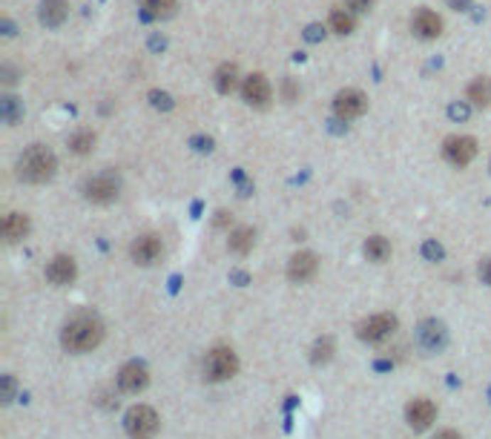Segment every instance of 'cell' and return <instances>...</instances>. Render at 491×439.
<instances>
[{"mask_svg":"<svg viewBox=\"0 0 491 439\" xmlns=\"http://www.w3.org/2000/svg\"><path fill=\"white\" fill-rule=\"evenodd\" d=\"M104 342V322L95 313H78L60 330V345L69 353H87Z\"/></svg>","mask_w":491,"mask_h":439,"instance_id":"6da1fadb","label":"cell"},{"mask_svg":"<svg viewBox=\"0 0 491 439\" xmlns=\"http://www.w3.org/2000/svg\"><path fill=\"white\" fill-rule=\"evenodd\" d=\"M55 170H58V158L43 143H32L18 158V178L26 184H43L55 175Z\"/></svg>","mask_w":491,"mask_h":439,"instance_id":"7a4b0ae2","label":"cell"},{"mask_svg":"<svg viewBox=\"0 0 491 439\" xmlns=\"http://www.w3.org/2000/svg\"><path fill=\"white\" fill-rule=\"evenodd\" d=\"M239 374V356L233 347H213L204 359V379L227 382Z\"/></svg>","mask_w":491,"mask_h":439,"instance_id":"3957f363","label":"cell"},{"mask_svg":"<svg viewBox=\"0 0 491 439\" xmlns=\"http://www.w3.org/2000/svg\"><path fill=\"white\" fill-rule=\"evenodd\" d=\"M158 425H161V419L150 405H135L124 416V428L132 439H153L158 433Z\"/></svg>","mask_w":491,"mask_h":439,"instance_id":"277c9868","label":"cell"},{"mask_svg":"<svg viewBox=\"0 0 491 439\" xmlns=\"http://www.w3.org/2000/svg\"><path fill=\"white\" fill-rule=\"evenodd\" d=\"M118 193H121V178L115 173H98L84 184V195L92 204H109L118 198Z\"/></svg>","mask_w":491,"mask_h":439,"instance_id":"5b68a950","label":"cell"},{"mask_svg":"<svg viewBox=\"0 0 491 439\" xmlns=\"http://www.w3.org/2000/svg\"><path fill=\"white\" fill-rule=\"evenodd\" d=\"M443 156L454 167H468L474 161V156H477V141L471 135H451L443 143Z\"/></svg>","mask_w":491,"mask_h":439,"instance_id":"8992f818","label":"cell"},{"mask_svg":"<svg viewBox=\"0 0 491 439\" xmlns=\"http://www.w3.org/2000/svg\"><path fill=\"white\" fill-rule=\"evenodd\" d=\"M164 253V242L156 236V233H144V236H138L132 244H129V256L135 264H141V267H150L161 259Z\"/></svg>","mask_w":491,"mask_h":439,"instance_id":"52a82bcc","label":"cell"},{"mask_svg":"<svg viewBox=\"0 0 491 439\" xmlns=\"http://www.w3.org/2000/svg\"><path fill=\"white\" fill-rule=\"evenodd\" d=\"M365 109H368V98H365L360 90H342V92H336V98H333V112H336V118H342V121H354V118H360Z\"/></svg>","mask_w":491,"mask_h":439,"instance_id":"ba28073f","label":"cell"},{"mask_svg":"<svg viewBox=\"0 0 491 439\" xmlns=\"http://www.w3.org/2000/svg\"><path fill=\"white\" fill-rule=\"evenodd\" d=\"M394 330H396V316H391V313H377V316L365 319V322L360 325L357 333H360L362 342H382V339H388Z\"/></svg>","mask_w":491,"mask_h":439,"instance_id":"9c48e42d","label":"cell"},{"mask_svg":"<svg viewBox=\"0 0 491 439\" xmlns=\"http://www.w3.org/2000/svg\"><path fill=\"white\" fill-rule=\"evenodd\" d=\"M150 385V371L141 362H129L118 371V388L124 394H141Z\"/></svg>","mask_w":491,"mask_h":439,"instance_id":"30bf717a","label":"cell"},{"mask_svg":"<svg viewBox=\"0 0 491 439\" xmlns=\"http://www.w3.org/2000/svg\"><path fill=\"white\" fill-rule=\"evenodd\" d=\"M273 90H270V81L261 75V72H253L242 81V98L250 104V107H267Z\"/></svg>","mask_w":491,"mask_h":439,"instance_id":"8fae6325","label":"cell"},{"mask_svg":"<svg viewBox=\"0 0 491 439\" xmlns=\"http://www.w3.org/2000/svg\"><path fill=\"white\" fill-rule=\"evenodd\" d=\"M411 29H414L416 38L434 40V38L443 35V18H440L437 12H431V9L423 6V9H416V12H414V18H411Z\"/></svg>","mask_w":491,"mask_h":439,"instance_id":"7c38bea8","label":"cell"},{"mask_svg":"<svg viewBox=\"0 0 491 439\" xmlns=\"http://www.w3.org/2000/svg\"><path fill=\"white\" fill-rule=\"evenodd\" d=\"M405 419H408V425L414 428V430H426L434 419H437V405L431 402V399H414V402H408V408H405Z\"/></svg>","mask_w":491,"mask_h":439,"instance_id":"4fadbf2b","label":"cell"},{"mask_svg":"<svg viewBox=\"0 0 491 439\" xmlns=\"http://www.w3.org/2000/svg\"><path fill=\"white\" fill-rule=\"evenodd\" d=\"M78 276V264L72 256H55L46 267V278L55 284V287H63V284H72Z\"/></svg>","mask_w":491,"mask_h":439,"instance_id":"5bb4252c","label":"cell"},{"mask_svg":"<svg viewBox=\"0 0 491 439\" xmlns=\"http://www.w3.org/2000/svg\"><path fill=\"white\" fill-rule=\"evenodd\" d=\"M316 270H319V259H316L311 250H302V253H296V256L288 261V278L296 281V284L313 278Z\"/></svg>","mask_w":491,"mask_h":439,"instance_id":"9a60e30c","label":"cell"},{"mask_svg":"<svg viewBox=\"0 0 491 439\" xmlns=\"http://www.w3.org/2000/svg\"><path fill=\"white\" fill-rule=\"evenodd\" d=\"M38 18L43 26H60L69 18V4L66 0H43Z\"/></svg>","mask_w":491,"mask_h":439,"instance_id":"2e32d148","label":"cell"},{"mask_svg":"<svg viewBox=\"0 0 491 439\" xmlns=\"http://www.w3.org/2000/svg\"><path fill=\"white\" fill-rule=\"evenodd\" d=\"M29 215L26 212H9L4 218V239L6 242H21L29 236Z\"/></svg>","mask_w":491,"mask_h":439,"instance_id":"e0dca14e","label":"cell"},{"mask_svg":"<svg viewBox=\"0 0 491 439\" xmlns=\"http://www.w3.org/2000/svg\"><path fill=\"white\" fill-rule=\"evenodd\" d=\"M239 87V66L236 63H222L216 69V90L222 95H230Z\"/></svg>","mask_w":491,"mask_h":439,"instance_id":"ac0fdd59","label":"cell"},{"mask_svg":"<svg viewBox=\"0 0 491 439\" xmlns=\"http://www.w3.org/2000/svg\"><path fill=\"white\" fill-rule=\"evenodd\" d=\"M468 101L474 104V107H488L491 104V78L488 75H480V78H474L471 84H468Z\"/></svg>","mask_w":491,"mask_h":439,"instance_id":"d6986e66","label":"cell"},{"mask_svg":"<svg viewBox=\"0 0 491 439\" xmlns=\"http://www.w3.org/2000/svg\"><path fill=\"white\" fill-rule=\"evenodd\" d=\"M357 12H350L347 6H336V9H330V29L336 32V35H350L354 32V26H357V18H354Z\"/></svg>","mask_w":491,"mask_h":439,"instance_id":"ffe728a7","label":"cell"},{"mask_svg":"<svg viewBox=\"0 0 491 439\" xmlns=\"http://www.w3.org/2000/svg\"><path fill=\"white\" fill-rule=\"evenodd\" d=\"M253 242H256V233H253V227H239V230H233V233H230V242H227V247H230L233 253L244 256V253H250V250H253Z\"/></svg>","mask_w":491,"mask_h":439,"instance_id":"44dd1931","label":"cell"},{"mask_svg":"<svg viewBox=\"0 0 491 439\" xmlns=\"http://www.w3.org/2000/svg\"><path fill=\"white\" fill-rule=\"evenodd\" d=\"M365 256L371 259V261H385L388 256H391V242L388 239H382V236H371L368 242H365Z\"/></svg>","mask_w":491,"mask_h":439,"instance_id":"7402d4cb","label":"cell"},{"mask_svg":"<svg viewBox=\"0 0 491 439\" xmlns=\"http://www.w3.org/2000/svg\"><path fill=\"white\" fill-rule=\"evenodd\" d=\"M141 4V9L150 15V18H167L176 12L178 6V0H138Z\"/></svg>","mask_w":491,"mask_h":439,"instance_id":"603a6c76","label":"cell"},{"mask_svg":"<svg viewBox=\"0 0 491 439\" xmlns=\"http://www.w3.org/2000/svg\"><path fill=\"white\" fill-rule=\"evenodd\" d=\"M95 132L92 129H81V132H75L72 138H69V146H72V153H78V156H87V153H92L95 150Z\"/></svg>","mask_w":491,"mask_h":439,"instance_id":"cb8c5ba5","label":"cell"},{"mask_svg":"<svg viewBox=\"0 0 491 439\" xmlns=\"http://www.w3.org/2000/svg\"><path fill=\"white\" fill-rule=\"evenodd\" d=\"M333 339L330 336H322V339H316V345H313V353H311V362L313 364H325L330 356H333Z\"/></svg>","mask_w":491,"mask_h":439,"instance_id":"d4e9b609","label":"cell"},{"mask_svg":"<svg viewBox=\"0 0 491 439\" xmlns=\"http://www.w3.org/2000/svg\"><path fill=\"white\" fill-rule=\"evenodd\" d=\"M419 339H423L426 350H437L443 345V327L440 325H423V330H419Z\"/></svg>","mask_w":491,"mask_h":439,"instance_id":"484cf974","label":"cell"},{"mask_svg":"<svg viewBox=\"0 0 491 439\" xmlns=\"http://www.w3.org/2000/svg\"><path fill=\"white\" fill-rule=\"evenodd\" d=\"M345 6H347L350 12H368V9L374 6V0H345Z\"/></svg>","mask_w":491,"mask_h":439,"instance_id":"4316f807","label":"cell"},{"mask_svg":"<svg viewBox=\"0 0 491 439\" xmlns=\"http://www.w3.org/2000/svg\"><path fill=\"white\" fill-rule=\"evenodd\" d=\"M480 278H482V284H491V259L480 261Z\"/></svg>","mask_w":491,"mask_h":439,"instance_id":"83f0119b","label":"cell"},{"mask_svg":"<svg viewBox=\"0 0 491 439\" xmlns=\"http://www.w3.org/2000/svg\"><path fill=\"white\" fill-rule=\"evenodd\" d=\"M426 256H428V259H440V256H443V250H440L434 242H428V244H426Z\"/></svg>","mask_w":491,"mask_h":439,"instance_id":"f1b7e54d","label":"cell"},{"mask_svg":"<svg viewBox=\"0 0 491 439\" xmlns=\"http://www.w3.org/2000/svg\"><path fill=\"white\" fill-rule=\"evenodd\" d=\"M434 439H463V436H460L457 430H440V433H437Z\"/></svg>","mask_w":491,"mask_h":439,"instance_id":"f546056e","label":"cell"},{"mask_svg":"<svg viewBox=\"0 0 491 439\" xmlns=\"http://www.w3.org/2000/svg\"><path fill=\"white\" fill-rule=\"evenodd\" d=\"M4 396H6V402H9V396H12V376L4 379Z\"/></svg>","mask_w":491,"mask_h":439,"instance_id":"4dcf8cb0","label":"cell"},{"mask_svg":"<svg viewBox=\"0 0 491 439\" xmlns=\"http://www.w3.org/2000/svg\"><path fill=\"white\" fill-rule=\"evenodd\" d=\"M216 224H219V227H225V224H227V212H219V218H216Z\"/></svg>","mask_w":491,"mask_h":439,"instance_id":"1f68e13d","label":"cell"}]
</instances>
